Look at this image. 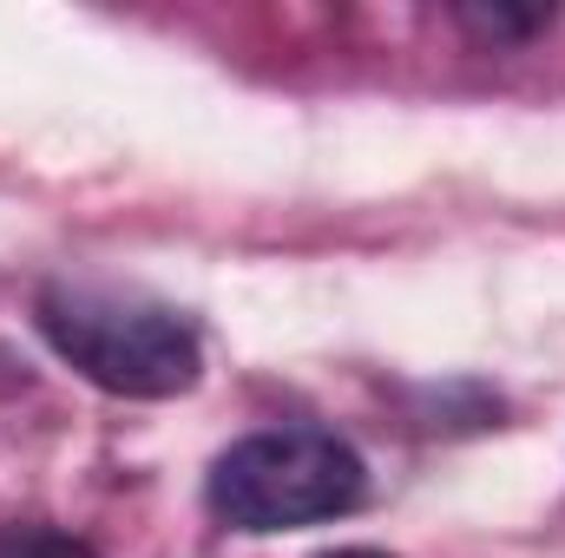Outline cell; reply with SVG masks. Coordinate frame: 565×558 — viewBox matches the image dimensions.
<instances>
[{"label":"cell","mask_w":565,"mask_h":558,"mask_svg":"<svg viewBox=\"0 0 565 558\" xmlns=\"http://www.w3.org/2000/svg\"><path fill=\"white\" fill-rule=\"evenodd\" d=\"M40 335L60 362H73L93 388L126 401H171L191 395L204 375L198 329L132 289L99 282H46L40 289Z\"/></svg>","instance_id":"obj_1"},{"label":"cell","mask_w":565,"mask_h":558,"mask_svg":"<svg viewBox=\"0 0 565 558\" xmlns=\"http://www.w3.org/2000/svg\"><path fill=\"white\" fill-rule=\"evenodd\" d=\"M204 500L231 533H296L349 519L369 500V466L322 427H270L217 453Z\"/></svg>","instance_id":"obj_2"},{"label":"cell","mask_w":565,"mask_h":558,"mask_svg":"<svg viewBox=\"0 0 565 558\" xmlns=\"http://www.w3.org/2000/svg\"><path fill=\"white\" fill-rule=\"evenodd\" d=\"M460 26L467 33H480V40H493V46H520V40H533V33H546L553 26V7H460Z\"/></svg>","instance_id":"obj_3"},{"label":"cell","mask_w":565,"mask_h":558,"mask_svg":"<svg viewBox=\"0 0 565 558\" xmlns=\"http://www.w3.org/2000/svg\"><path fill=\"white\" fill-rule=\"evenodd\" d=\"M0 558H99V552L86 539H73V533H53V526H7Z\"/></svg>","instance_id":"obj_4"},{"label":"cell","mask_w":565,"mask_h":558,"mask_svg":"<svg viewBox=\"0 0 565 558\" xmlns=\"http://www.w3.org/2000/svg\"><path fill=\"white\" fill-rule=\"evenodd\" d=\"M329 558H388V552H369V546H349V552H329Z\"/></svg>","instance_id":"obj_5"}]
</instances>
